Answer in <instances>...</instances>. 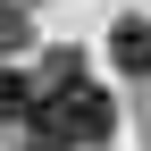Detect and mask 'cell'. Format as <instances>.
<instances>
[{
    "label": "cell",
    "instance_id": "cell-1",
    "mask_svg": "<svg viewBox=\"0 0 151 151\" xmlns=\"http://www.w3.org/2000/svg\"><path fill=\"white\" fill-rule=\"evenodd\" d=\"M25 126H34V143H59V151H76V143H101L109 126H118V109H109V92L101 84H34V109H25Z\"/></svg>",
    "mask_w": 151,
    "mask_h": 151
},
{
    "label": "cell",
    "instance_id": "cell-2",
    "mask_svg": "<svg viewBox=\"0 0 151 151\" xmlns=\"http://www.w3.org/2000/svg\"><path fill=\"white\" fill-rule=\"evenodd\" d=\"M109 59L126 76H151V17H118L109 25Z\"/></svg>",
    "mask_w": 151,
    "mask_h": 151
},
{
    "label": "cell",
    "instance_id": "cell-3",
    "mask_svg": "<svg viewBox=\"0 0 151 151\" xmlns=\"http://www.w3.org/2000/svg\"><path fill=\"white\" fill-rule=\"evenodd\" d=\"M25 109H34V84H25L17 67H0V126H9V118H25Z\"/></svg>",
    "mask_w": 151,
    "mask_h": 151
},
{
    "label": "cell",
    "instance_id": "cell-4",
    "mask_svg": "<svg viewBox=\"0 0 151 151\" xmlns=\"http://www.w3.org/2000/svg\"><path fill=\"white\" fill-rule=\"evenodd\" d=\"M25 34H34L25 9H17V0H0V59H9V50H25Z\"/></svg>",
    "mask_w": 151,
    "mask_h": 151
},
{
    "label": "cell",
    "instance_id": "cell-5",
    "mask_svg": "<svg viewBox=\"0 0 151 151\" xmlns=\"http://www.w3.org/2000/svg\"><path fill=\"white\" fill-rule=\"evenodd\" d=\"M25 151H59V143H25Z\"/></svg>",
    "mask_w": 151,
    "mask_h": 151
}]
</instances>
